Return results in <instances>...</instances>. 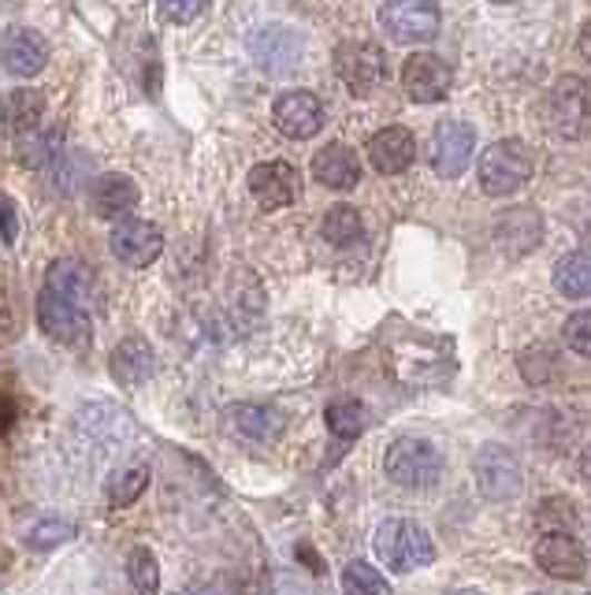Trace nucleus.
Here are the masks:
<instances>
[{
	"mask_svg": "<svg viewBox=\"0 0 591 595\" xmlns=\"http://www.w3.org/2000/svg\"><path fill=\"white\" fill-rule=\"evenodd\" d=\"M491 4H513V0H491Z\"/></svg>",
	"mask_w": 591,
	"mask_h": 595,
	"instance_id": "58836bf2",
	"label": "nucleus"
},
{
	"mask_svg": "<svg viewBox=\"0 0 591 595\" xmlns=\"http://www.w3.org/2000/svg\"><path fill=\"white\" fill-rule=\"evenodd\" d=\"M16 235H19L16 205H12V198L0 194V238H4V246H16Z\"/></svg>",
	"mask_w": 591,
	"mask_h": 595,
	"instance_id": "f704fd0d",
	"label": "nucleus"
},
{
	"mask_svg": "<svg viewBox=\"0 0 591 595\" xmlns=\"http://www.w3.org/2000/svg\"><path fill=\"white\" fill-rule=\"evenodd\" d=\"M108 369H112L116 384L138 387V384H146L152 373H157V354H152V346L146 339L130 335V339H124L112 350V361H108Z\"/></svg>",
	"mask_w": 591,
	"mask_h": 595,
	"instance_id": "4be33fe9",
	"label": "nucleus"
},
{
	"mask_svg": "<svg viewBox=\"0 0 591 595\" xmlns=\"http://www.w3.org/2000/svg\"><path fill=\"white\" fill-rule=\"evenodd\" d=\"M68 539H75V525H71V522H63V517H49V522H41V525L30 528L27 547H35V551H49V547L68 544Z\"/></svg>",
	"mask_w": 591,
	"mask_h": 595,
	"instance_id": "2f4dec72",
	"label": "nucleus"
},
{
	"mask_svg": "<svg viewBox=\"0 0 591 595\" xmlns=\"http://www.w3.org/2000/svg\"><path fill=\"white\" fill-rule=\"evenodd\" d=\"M290 34L294 30H287V27H268L254 38V57L260 63V71L287 75L294 68V60H298V52H302V41H294V46L283 49V41H287Z\"/></svg>",
	"mask_w": 591,
	"mask_h": 595,
	"instance_id": "5701e85b",
	"label": "nucleus"
},
{
	"mask_svg": "<svg viewBox=\"0 0 591 595\" xmlns=\"http://www.w3.org/2000/svg\"><path fill=\"white\" fill-rule=\"evenodd\" d=\"M313 179L327 190H354L361 182V160L349 146L332 142L313 157Z\"/></svg>",
	"mask_w": 591,
	"mask_h": 595,
	"instance_id": "aec40b11",
	"label": "nucleus"
},
{
	"mask_svg": "<svg viewBox=\"0 0 591 595\" xmlns=\"http://www.w3.org/2000/svg\"><path fill=\"white\" fill-rule=\"evenodd\" d=\"M38 328L46 331L52 343L71 346V350L90 346V335H93L90 313H86L82 301L60 295V290H52V287H41V295H38Z\"/></svg>",
	"mask_w": 591,
	"mask_h": 595,
	"instance_id": "39448f33",
	"label": "nucleus"
},
{
	"mask_svg": "<svg viewBox=\"0 0 591 595\" xmlns=\"http://www.w3.org/2000/svg\"><path fill=\"white\" fill-rule=\"evenodd\" d=\"M324 420H327V428H332V436L357 439L361 432H365V425H368V414H365V406H361L357 398H338V403H332L324 409Z\"/></svg>",
	"mask_w": 591,
	"mask_h": 595,
	"instance_id": "bb28decb",
	"label": "nucleus"
},
{
	"mask_svg": "<svg viewBox=\"0 0 591 595\" xmlns=\"http://www.w3.org/2000/svg\"><path fill=\"white\" fill-rule=\"evenodd\" d=\"M246 182H249V194L257 198V205L268 212L294 205L298 201V190H302L298 171H294L287 160H265V165H254Z\"/></svg>",
	"mask_w": 591,
	"mask_h": 595,
	"instance_id": "4468645a",
	"label": "nucleus"
},
{
	"mask_svg": "<svg viewBox=\"0 0 591 595\" xmlns=\"http://www.w3.org/2000/svg\"><path fill=\"white\" fill-rule=\"evenodd\" d=\"M157 8H160V16L168 19V23L186 27V23H194L205 8H209V0H157Z\"/></svg>",
	"mask_w": 591,
	"mask_h": 595,
	"instance_id": "72a5a7b5",
	"label": "nucleus"
},
{
	"mask_svg": "<svg viewBox=\"0 0 591 595\" xmlns=\"http://www.w3.org/2000/svg\"><path fill=\"white\" fill-rule=\"evenodd\" d=\"M335 71L354 97L376 93L387 82V57L372 41H343L335 49Z\"/></svg>",
	"mask_w": 591,
	"mask_h": 595,
	"instance_id": "0eeeda50",
	"label": "nucleus"
},
{
	"mask_svg": "<svg viewBox=\"0 0 591 595\" xmlns=\"http://www.w3.org/2000/svg\"><path fill=\"white\" fill-rule=\"evenodd\" d=\"M224 425L235 439H249V443H272L283 432V417L268 406H254V403H238L224 414Z\"/></svg>",
	"mask_w": 591,
	"mask_h": 595,
	"instance_id": "412c9836",
	"label": "nucleus"
},
{
	"mask_svg": "<svg viewBox=\"0 0 591 595\" xmlns=\"http://www.w3.org/2000/svg\"><path fill=\"white\" fill-rule=\"evenodd\" d=\"M383 469H387V476L398 484V488L429 492L443 476V454L435 450V443L421 439V436H398L387 447Z\"/></svg>",
	"mask_w": 591,
	"mask_h": 595,
	"instance_id": "20e7f679",
	"label": "nucleus"
},
{
	"mask_svg": "<svg viewBox=\"0 0 591 595\" xmlns=\"http://www.w3.org/2000/svg\"><path fill=\"white\" fill-rule=\"evenodd\" d=\"M146 488H149V469H146V465H135V469L116 473L112 480H108V492H105L108 495V506L124 510V506L135 503Z\"/></svg>",
	"mask_w": 591,
	"mask_h": 595,
	"instance_id": "cd10ccee",
	"label": "nucleus"
},
{
	"mask_svg": "<svg viewBox=\"0 0 591 595\" xmlns=\"http://www.w3.org/2000/svg\"><path fill=\"white\" fill-rule=\"evenodd\" d=\"M41 116H46V93L41 90L19 86V90H8L0 97V135L4 138H23L38 131Z\"/></svg>",
	"mask_w": 591,
	"mask_h": 595,
	"instance_id": "f3484780",
	"label": "nucleus"
},
{
	"mask_svg": "<svg viewBox=\"0 0 591 595\" xmlns=\"http://www.w3.org/2000/svg\"><path fill=\"white\" fill-rule=\"evenodd\" d=\"M272 123H276V131L283 138H294V142H302V138H313L324 127L321 97L309 93V90L279 93L276 105H272Z\"/></svg>",
	"mask_w": 591,
	"mask_h": 595,
	"instance_id": "ddd939ff",
	"label": "nucleus"
},
{
	"mask_svg": "<svg viewBox=\"0 0 591 595\" xmlns=\"http://www.w3.org/2000/svg\"><path fill=\"white\" fill-rule=\"evenodd\" d=\"M473 476H476V488L495 503H506L513 495H521V488H524V473H521L518 454L499 447V443L480 447V454L473 458Z\"/></svg>",
	"mask_w": 591,
	"mask_h": 595,
	"instance_id": "6e6552de",
	"label": "nucleus"
},
{
	"mask_svg": "<svg viewBox=\"0 0 591 595\" xmlns=\"http://www.w3.org/2000/svg\"><path fill=\"white\" fill-rule=\"evenodd\" d=\"M324 238L338 250H346V246L361 242V235H365V224H361V212L354 205H332V209L324 212V224H321Z\"/></svg>",
	"mask_w": 591,
	"mask_h": 595,
	"instance_id": "a878e982",
	"label": "nucleus"
},
{
	"mask_svg": "<svg viewBox=\"0 0 591 595\" xmlns=\"http://www.w3.org/2000/svg\"><path fill=\"white\" fill-rule=\"evenodd\" d=\"M476 153V131L462 119H443L435 127L432 142H429V160L440 179H457L465 176V168L473 165Z\"/></svg>",
	"mask_w": 591,
	"mask_h": 595,
	"instance_id": "1a4fd4ad",
	"label": "nucleus"
},
{
	"mask_svg": "<svg viewBox=\"0 0 591 595\" xmlns=\"http://www.w3.org/2000/svg\"><path fill=\"white\" fill-rule=\"evenodd\" d=\"M562 339L569 350H577L580 357H591V309H580L562 324Z\"/></svg>",
	"mask_w": 591,
	"mask_h": 595,
	"instance_id": "473e14b6",
	"label": "nucleus"
},
{
	"mask_svg": "<svg viewBox=\"0 0 591 595\" xmlns=\"http://www.w3.org/2000/svg\"><path fill=\"white\" fill-rule=\"evenodd\" d=\"M16 420H19V403H16V395L0 387V436H4V432L12 428Z\"/></svg>",
	"mask_w": 591,
	"mask_h": 595,
	"instance_id": "c9c22d12",
	"label": "nucleus"
},
{
	"mask_svg": "<svg viewBox=\"0 0 591 595\" xmlns=\"http://www.w3.org/2000/svg\"><path fill=\"white\" fill-rule=\"evenodd\" d=\"M141 201L138 182L130 176H119V171H108V176H97L90 187V209L101 220H124L127 212H135Z\"/></svg>",
	"mask_w": 591,
	"mask_h": 595,
	"instance_id": "a211bd4d",
	"label": "nucleus"
},
{
	"mask_svg": "<svg viewBox=\"0 0 591 595\" xmlns=\"http://www.w3.org/2000/svg\"><path fill=\"white\" fill-rule=\"evenodd\" d=\"M543 238V216L532 205H513L499 216L495 224V242L506 257H524L540 246Z\"/></svg>",
	"mask_w": 591,
	"mask_h": 595,
	"instance_id": "dca6fc26",
	"label": "nucleus"
},
{
	"mask_svg": "<svg viewBox=\"0 0 591 595\" xmlns=\"http://www.w3.org/2000/svg\"><path fill=\"white\" fill-rule=\"evenodd\" d=\"M0 63L16 79H35L49 63V41L30 27H12L0 41Z\"/></svg>",
	"mask_w": 591,
	"mask_h": 595,
	"instance_id": "2eb2a0df",
	"label": "nucleus"
},
{
	"mask_svg": "<svg viewBox=\"0 0 591 595\" xmlns=\"http://www.w3.org/2000/svg\"><path fill=\"white\" fill-rule=\"evenodd\" d=\"M454 86L451 63H443L435 52H413L402 68V90L413 105H440Z\"/></svg>",
	"mask_w": 591,
	"mask_h": 595,
	"instance_id": "9b49d317",
	"label": "nucleus"
},
{
	"mask_svg": "<svg viewBox=\"0 0 591 595\" xmlns=\"http://www.w3.org/2000/svg\"><path fill=\"white\" fill-rule=\"evenodd\" d=\"M543 119L551 135L565 142H584L591 135V82L580 75H562L543 101Z\"/></svg>",
	"mask_w": 591,
	"mask_h": 595,
	"instance_id": "f03ea898",
	"label": "nucleus"
},
{
	"mask_svg": "<svg viewBox=\"0 0 591 595\" xmlns=\"http://www.w3.org/2000/svg\"><path fill=\"white\" fill-rule=\"evenodd\" d=\"M343 592H349V595H365V592L383 595V592H391V584L383 573L372 569L368 562H349V566L343 569Z\"/></svg>",
	"mask_w": 591,
	"mask_h": 595,
	"instance_id": "7c9ffc66",
	"label": "nucleus"
},
{
	"mask_svg": "<svg viewBox=\"0 0 591 595\" xmlns=\"http://www.w3.org/2000/svg\"><path fill=\"white\" fill-rule=\"evenodd\" d=\"M521 373L529 384H546L562 373V357H558V350H551V346H532V350L521 354Z\"/></svg>",
	"mask_w": 591,
	"mask_h": 595,
	"instance_id": "c756f323",
	"label": "nucleus"
},
{
	"mask_svg": "<svg viewBox=\"0 0 591 595\" xmlns=\"http://www.w3.org/2000/svg\"><path fill=\"white\" fill-rule=\"evenodd\" d=\"M554 290L562 298H591V254H565L554 265Z\"/></svg>",
	"mask_w": 591,
	"mask_h": 595,
	"instance_id": "393cba45",
	"label": "nucleus"
},
{
	"mask_svg": "<svg viewBox=\"0 0 591 595\" xmlns=\"http://www.w3.org/2000/svg\"><path fill=\"white\" fill-rule=\"evenodd\" d=\"M535 566H540L546 577L580 581L588 573V555L569 528H551V533H543L540 544H535Z\"/></svg>",
	"mask_w": 591,
	"mask_h": 595,
	"instance_id": "f8f14e48",
	"label": "nucleus"
},
{
	"mask_svg": "<svg viewBox=\"0 0 591 595\" xmlns=\"http://www.w3.org/2000/svg\"><path fill=\"white\" fill-rule=\"evenodd\" d=\"M46 287L60 290V295H68L75 301H82V306H90V298H93V272L82 261H52L49 272H46Z\"/></svg>",
	"mask_w": 591,
	"mask_h": 595,
	"instance_id": "b1692460",
	"label": "nucleus"
},
{
	"mask_svg": "<svg viewBox=\"0 0 591 595\" xmlns=\"http://www.w3.org/2000/svg\"><path fill=\"white\" fill-rule=\"evenodd\" d=\"M368 160L380 176H402L417 160V142L406 127H383L368 138Z\"/></svg>",
	"mask_w": 591,
	"mask_h": 595,
	"instance_id": "6ab92c4d",
	"label": "nucleus"
},
{
	"mask_svg": "<svg viewBox=\"0 0 591 595\" xmlns=\"http://www.w3.org/2000/svg\"><path fill=\"white\" fill-rule=\"evenodd\" d=\"M440 4L435 0H387L380 8V27L398 46H424L440 34Z\"/></svg>",
	"mask_w": 591,
	"mask_h": 595,
	"instance_id": "423d86ee",
	"label": "nucleus"
},
{
	"mask_svg": "<svg viewBox=\"0 0 591 595\" xmlns=\"http://www.w3.org/2000/svg\"><path fill=\"white\" fill-rule=\"evenodd\" d=\"M372 547H376L380 562L391 573H413V569L432 566V562H435L432 536L424 533L417 522H406V517H391V522H383L376 528Z\"/></svg>",
	"mask_w": 591,
	"mask_h": 595,
	"instance_id": "7ed1b4c3",
	"label": "nucleus"
},
{
	"mask_svg": "<svg viewBox=\"0 0 591 595\" xmlns=\"http://www.w3.org/2000/svg\"><path fill=\"white\" fill-rule=\"evenodd\" d=\"M532 171H535L532 149L521 138H499V142H491L480 153L476 179L487 198H510V194H518L532 179Z\"/></svg>",
	"mask_w": 591,
	"mask_h": 595,
	"instance_id": "f257e3e1",
	"label": "nucleus"
},
{
	"mask_svg": "<svg viewBox=\"0 0 591 595\" xmlns=\"http://www.w3.org/2000/svg\"><path fill=\"white\" fill-rule=\"evenodd\" d=\"M127 581L135 592H157L160 588V566L149 547H135L127 555Z\"/></svg>",
	"mask_w": 591,
	"mask_h": 595,
	"instance_id": "c85d7f7f",
	"label": "nucleus"
},
{
	"mask_svg": "<svg viewBox=\"0 0 591 595\" xmlns=\"http://www.w3.org/2000/svg\"><path fill=\"white\" fill-rule=\"evenodd\" d=\"M108 250L119 265L127 268H149L164 250V231L149 220H135V216H124L116 220L112 235H108Z\"/></svg>",
	"mask_w": 591,
	"mask_h": 595,
	"instance_id": "9d476101",
	"label": "nucleus"
},
{
	"mask_svg": "<svg viewBox=\"0 0 591 595\" xmlns=\"http://www.w3.org/2000/svg\"><path fill=\"white\" fill-rule=\"evenodd\" d=\"M580 473H584V480H588V488H591V443L584 447V454H580Z\"/></svg>",
	"mask_w": 591,
	"mask_h": 595,
	"instance_id": "4c0bfd02",
	"label": "nucleus"
},
{
	"mask_svg": "<svg viewBox=\"0 0 591 595\" xmlns=\"http://www.w3.org/2000/svg\"><path fill=\"white\" fill-rule=\"evenodd\" d=\"M580 57L591 63V19H588L584 27H580Z\"/></svg>",
	"mask_w": 591,
	"mask_h": 595,
	"instance_id": "e433bc0d",
	"label": "nucleus"
}]
</instances>
